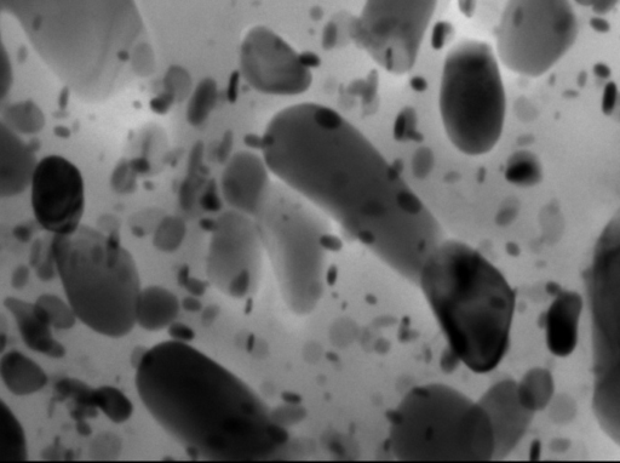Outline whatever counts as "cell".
<instances>
[{"label": "cell", "mask_w": 620, "mask_h": 463, "mask_svg": "<svg viewBox=\"0 0 620 463\" xmlns=\"http://www.w3.org/2000/svg\"><path fill=\"white\" fill-rule=\"evenodd\" d=\"M183 287H185L193 296L205 294V284L199 279L186 278Z\"/></svg>", "instance_id": "cell-38"}, {"label": "cell", "mask_w": 620, "mask_h": 463, "mask_svg": "<svg viewBox=\"0 0 620 463\" xmlns=\"http://www.w3.org/2000/svg\"><path fill=\"white\" fill-rule=\"evenodd\" d=\"M51 73L86 104L132 82L131 59L148 42L136 0H0Z\"/></svg>", "instance_id": "cell-3"}, {"label": "cell", "mask_w": 620, "mask_h": 463, "mask_svg": "<svg viewBox=\"0 0 620 463\" xmlns=\"http://www.w3.org/2000/svg\"><path fill=\"white\" fill-rule=\"evenodd\" d=\"M271 175L262 153H234L221 177L223 199L229 208L255 217L271 191L274 182Z\"/></svg>", "instance_id": "cell-15"}, {"label": "cell", "mask_w": 620, "mask_h": 463, "mask_svg": "<svg viewBox=\"0 0 620 463\" xmlns=\"http://www.w3.org/2000/svg\"><path fill=\"white\" fill-rule=\"evenodd\" d=\"M51 250L78 320L112 339L129 335L142 288L134 257L120 240L82 225L67 236H53Z\"/></svg>", "instance_id": "cell-5"}, {"label": "cell", "mask_w": 620, "mask_h": 463, "mask_svg": "<svg viewBox=\"0 0 620 463\" xmlns=\"http://www.w3.org/2000/svg\"><path fill=\"white\" fill-rule=\"evenodd\" d=\"M254 219L286 307L296 316L317 310L326 290L332 221L279 180Z\"/></svg>", "instance_id": "cell-7"}, {"label": "cell", "mask_w": 620, "mask_h": 463, "mask_svg": "<svg viewBox=\"0 0 620 463\" xmlns=\"http://www.w3.org/2000/svg\"><path fill=\"white\" fill-rule=\"evenodd\" d=\"M19 135H33L45 127L42 110L32 101L15 102L4 108L2 122Z\"/></svg>", "instance_id": "cell-24"}, {"label": "cell", "mask_w": 620, "mask_h": 463, "mask_svg": "<svg viewBox=\"0 0 620 463\" xmlns=\"http://www.w3.org/2000/svg\"><path fill=\"white\" fill-rule=\"evenodd\" d=\"M191 76L180 66H172L164 77V93L168 94L175 102H182L193 93Z\"/></svg>", "instance_id": "cell-30"}, {"label": "cell", "mask_w": 620, "mask_h": 463, "mask_svg": "<svg viewBox=\"0 0 620 463\" xmlns=\"http://www.w3.org/2000/svg\"><path fill=\"white\" fill-rule=\"evenodd\" d=\"M264 248L254 217L228 210L211 227L206 276L233 299H248L260 288Z\"/></svg>", "instance_id": "cell-12"}, {"label": "cell", "mask_w": 620, "mask_h": 463, "mask_svg": "<svg viewBox=\"0 0 620 463\" xmlns=\"http://www.w3.org/2000/svg\"><path fill=\"white\" fill-rule=\"evenodd\" d=\"M38 163L32 147L0 123V197L14 198L31 187Z\"/></svg>", "instance_id": "cell-17"}, {"label": "cell", "mask_w": 620, "mask_h": 463, "mask_svg": "<svg viewBox=\"0 0 620 463\" xmlns=\"http://www.w3.org/2000/svg\"><path fill=\"white\" fill-rule=\"evenodd\" d=\"M577 37L571 0H508L497 27L495 50L509 71L538 78L564 59Z\"/></svg>", "instance_id": "cell-10"}, {"label": "cell", "mask_w": 620, "mask_h": 463, "mask_svg": "<svg viewBox=\"0 0 620 463\" xmlns=\"http://www.w3.org/2000/svg\"><path fill=\"white\" fill-rule=\"evenodd\" d=\"M554 392L553 375L547 369H532L518 382L521 404L535 414L550 407L553 403Z\"/></svg>", "instance_id": "cell-22"}, {"label": "cell", "mask_w": 620, "mask_h": 463, "mask_svg": "<svg viewBox=\"0 0 620 463\" xmlns=\"http://www.w3.org/2000/svg\"><path fill=\"white\" fill-rule=\"evenodd\" d=\"M157 67L155 62V54L152 45L145 42L135 50L131 59V68L135 77L146 78L152 76Z\"/></svg>", "instance_id": "cell-32"}, {"label": "cell", "mask_w": 620, "mask_h": 463, "mask_svg": "<svg viewBox=\"0 0 620 463\" xmlns=\"http://www.w3.org/2000/svg\"><path fill=\"white\" fill-rule=\"evenodd\" d=\"M175 104V100L168 94L163 93L153 101V110L158 113H166L171 106Z\"/></svg>", "instance_id": "cell-37"}, {"label": "cell", "mask_w": 620, "mask_h": 463, "mask_svg": "<svg viewBox=\"0 0 620 463\" xmlns=\"http://www.w3.org/2000/svg\"><path fill=\"white\" fill-rule=\"evenodd\" d=\"M261 152L277 180L413 285L423 260L446 238L403 175L334 108L301 102L275 113Z\"/></svg>", "instance_id": "cell-1"}, {"label": "cell", "mask_w": 620, "mask_h": 463, "mask_svg": "<svg viewBox=\"0 0 620 463\" xmlns=\"http://www.w3.org/2000/svg\"><path fill=\"white\" fill-rule=\"evenodd\" d=\"M94 404L113 424H124L134 413V405L125 394L113 386H101L94 390Z\"/></svg>", "instance_id": "cell-25"}, {"label": "cell", "mask_w": 620, "mask_h": 463, "mask_svg": "<svg viewBox=\"0 0 620 463\" xmlns=\"http://www.w3.org/2000/svg\"><path fill=\"white\" fill-rule=\"evenodd\" d=\"M0 416H2V430H0V461L2 462H22L28 460L27 438L24 427L17 419V416L2 400L0 405Z\"/></svg>", "instance_id": "cell-23"}, {"label": "cell", "mask_w": 620, "mask_h": 463, "mask_svg": "<svg viewBox=\"0 0 620 463\" xmlns=\"http://www.w3.org/2000/svg\"><path fill=\"white\" fill-rule=\"evenodd\" d=\"M112 187L118 193H129L134 188V181L130 175V170L126 167H120L113 175Z\"/></svg>", "instance_id": "cell-33"}, {"label": "cell", "mask_w": 620, "mask_h": 463, "mask_svg": "<svg viewBox=\"0 0 620 463\" xmlns=\"http://www.w3.org/2000/svg\"><path fill=\"white\" fill-rule=\"evenodd\" d=\"M55 390L63 398H70L74 404L72 416L78 421L85 420L86 417H95L97 408L94 404V390L84 382L76 379H63L57 382Z\"/></svg>", "instance_id": "cell-27"}, {"label": "cell", "mask_w": 620, "mask_h": 463, "mask_svg": "<svg viewBox=\"0 0 620 463\" xmlns=\"http://www.w3.org/2000/svg\"><path fill=\"white\" fill-rule=\"evenodd\" d=\"M31 202L37 224L53 236H67L82 226L85 184L70 160L48 156L39 160L31 184Z\"/></svg>", "instance_id": "cell-14"}, {"label": "cell", "mask_w": 620, "mask_h": 463, "mask_svg": "<svg viewBox=\"0 0 620 463\" xmlns=\"http://www.w3.org/2000/svg\"><path fill=\"white\" fill-rule=\"evenodd\" d=\"M0 85H2V99L4 100L11 89V85H13V67H11L7 50L4 47L2 50V80H0Z\"/></svg>", "instance_id": "cell-35"}, {"label": "cell", "mask_w": 620, "mask_h": 463, "mask_svg": "<svg viewBox=\"0 0 620 463\" xmlns=\"http://www.w3.org/2000/svg\"><path fill=\"white\" fill-rule=\"evenodd\" d=\"M182 306L188 312H199V311H202V308H203L202 302H200L197 299H194V296L187 297V299L183 300Z\"/></svg>", "instance_id": "cell-39"}, {"label": "cell", "mask_w": 620, "mask_h": 463, "mask_svg": "<svg viewBox=\"0 0 620 463\" xmlns=\"http://www.w3.org/2000/svg\"><path fill=\"white\" fill-rule=\"evenodd\" d=\"M4 307L13 316L21 339L30 350L53 359L65 357V346L55 339L53 328L40 316L36 305L9 296L4 300Z\"/></svg>", "instance_id": "cell-19"}, {"label": "cell", "mask_w": 620, "mask_h": 463, "mask_svg": "<svg viewBox=\"0 0 620 463\" xmlns=\"http://www.w3.org/2000/svg\"><path fill=\"white\" fill-rule=\"evenodd\" d=\"M120 451H122V442L111 433L102 434L90 445V457L94 460L117 459Z\"/></svg>", "instance_id": "cell-31"}, {"label": "cell", "mask_w": 620, "mask_h": 463, "mask_svg": "<svg viewBox=\"0 0 620 463\" xmlns=\"http://www.w3.org/2000/svg\"><path fill=\"white\" fill-rule=\"evenodd\" d=\"M439 111L447 139L465 156H485L498 145L507 117V94L501 62L489 43L463 39L447 51Z\"/></svg>", "instance_id": "cell-8"}, {"label": "cell", "mask_w": 620, "mask_h": 463, "mask_svg": "<svg viewBox=\"0 0 620 463\" xmlns=\"http://www.w3.org/2000/svg\"><path fill=\"white\" fill-rule=\"evenodd\" d=\"M587 296L593 350V409L620 447V210L595 244Z\"/></svg>", "instance_id": "cell-9"}, {"label": "cell", "mask_w": 620, "mask_h": 463, "mask_svg": "<svg viewBox=\"0 0 620 463\" xmlns=\"http://www.w3.org/2000/svg\"><path fill=\"white\" fill-rule=\"evenodd\" d=\"M388 447L400 461H489L496 455L479 400L438 382L412 387L390 410Z\"/></svg>", "instance_id": "cell-6"}, {"label": "cell", "mask_w": 620, "mask_h": 463, "mask_svg": "<svg viewBox=\"0 0 620 463\" xmlns=\"http://www.w3.org/2000/svg\"><path fill=\"white\" fill-rule=\"evenodd\" d=\"M218 100V89L214 79L205 78L194 88L189 96L187 120L193 127L198 128L209 119L215 110Z\"/></svg>", "instance_id": "cell-26"}, {"label": "cell", "mask_w": 620, "mask_h": 463, "mask_svg": "<svg viewBox=\"0 0 620 463\" xmlns=\"http://www.w3.org/2000/svg\"><path fill=\"white\" fill-rule=\"evenodd\" d=\"M147 350L148 348H145V347H136L134 352H132L131 363H132V367H134L135 370L137 367H139L140 363L142 362L143 357H145Z\"/></svg>", "instance_id": "cell-40"}, {"label": "cell", "mask_w": 620, "mask_h": 463, "mask_svg": "<svg viewBox=\"0 0 620 463\" xmlns=\"http://www.w3.org/2000/svg\"><path fill=\"white\" fill-rule=\"evenodd\" d=\"M582 311L583 299L576 291H560L550 305L545 329L549 350L555 356L566 357L576 348Z\"/></svg>", "instance_id": "cell-18"}, {"label": "cell", "mask_w": 620, "mask_h": 463, "mask_svg": "<svg viewBox=\"0 0 620 463\" xmlns=\"http://www.w3.org/2000/svg\"><path fill=\"white\" fill-rule=\"evenodd\" d=\"M0 377L4 386L16 397L32 396L48 385V375L43 368L19 351L3 353Z\"/></svg>", "instance_id": "cell-21"}, {"label": "cell", "mask_w": 620, "mask_h": 463, "mask_svg": "<svg viewBox=\"0 0 620 463\" xmlns=\"http://www.w3.org/2000/svg\"><path fill=\"white\" fill-rule=\"evenodd\" d=\"M478 400L489 416L495 434V459H503L512 453L524 438L535 413L521 404L518 382L513 380L497 382Z\"/></svg>", "instance_id": "cell-16"}, {"label": "cell", "mask_w": 620, "mask_h": 463, "mask_svg": "<svg viewBox=\"0 0 620 463\" xmlns=\"http://www.w3.org/2000/svg\"><path fill=\"white\" fill-rule=\"evenodd\" d=\"M179 299L169 289L151 285L141 290L136 308V325L152 333L169 329L180 316Z\"/></svg>", "instance_id": "cell-20"}, {"label": "cell", "mask_w": 620, "mask_h": 463, "mask_svg": "<svg viewBox=\"0 0 620 463\" xmlns=\"http://www.w3.org/2000/svg\"><path fill=\"white\" fill-rule=\"evenodd\" d=\"M171 340L182 342V344H191L195 339L194 330L187 324L176 322L172 323L168 329Z\"/></svg>", "instance_id": "cell-34"}, {"label": "cell", "mask_w": 620, "mask_h": 463, "mask_svg": "<svg viewBox=\"0 0 620 463\" xmlns=\"http://www.w3.org/2000/svg\"><path fill=\"white\" fill-rule=\"evenodd\" d=\"M187 234L186 222L179 216L165 217L155 228L153 244L162 253H175L179 250Z\"/></svg>", "instance_id": "cell-29"}, {"label": "cell", "mask_w": 620, "mask_h": 463, "mask_svg": "<svg viewBox=\"0 0 620 463\" xmlns=\"http://www.w3.org/2000/svg\"><path fill=\"white\" fill-rule=\"evenodd\" d=\"M28 279H30V270L26 266H19L13 273V277H11V285L15 289H22L28 283Z\"/></svg>", "instance_id": "cell-36"}, {"label": "cell", "mask_w": 620, "mask_h": 463, "mask_svg": "<svg viewBox=\"0 0 620 463\" xmlns=\"http://www.w3.org/2000/svg\"><path fill=\"white\" fill-rule=\"evenodd\" d=\"M439 0H366L349 37L382 70L404 76L416 66Z\"/></svg>", "instance_id": "cell-11"}, {"label": "cell", "mask_w": 620, "mask_h": 463, "mask_svg": "<svg viewBox=\"0 0 620 463\" xmlns=\"http://www.w3.org/2000/svg\"><path fill=\"white\" fill-rule=\"evenodd\" d=\"M136 390L148 414L193 459H283L290 434L243 380L191 344L148 348L136 368Z\"/></svg>", "instance_id": "cell-2"}, {"label": "cell", "mask_w": 620, "mask_h": 463, "mask_svg": "<svg viewBox=\"0 0 620 463\" xmlns=\"http://www.w3.org/2000/svg\"><path fill=\"white\" fill-rule=\"evenodd\" d=\"M415 285L459 363L475 374L491 373L502 363L512 337L515 293L484 254L446 237L423 260Z\"/></svg>", "instance_id": "cell-4"}, {"label": "cell", "mask_w": 620, "mask_h": 463, "mask_svg": "<svg viewBox=\"0 0 620 463\" xmlns=\"http://www.w3.org/2000/svg\"><path fill=\"white\" fill-rule=\"evenodd\" d=\"M37 311L51 328L56 330H71L76 325L78 317L70 302L51 294L40 295L36 302Z\"/></svg>", "instance_id": "cell-28"}, {"label": "cell", "mask_w": 620, "mask_h": 463, "mask_svg": "<svg viewBox=\"0 0 620 463\" xmlns=\"http://www.w3.org/2000/svg\"><path fill=\"white\" fill-rule=\"evenodd\" d=\"M240 72L252 89L269 96L302 95L314 79L303 55L266 26L246 32L240 47Z\"/></svg>", "instance_id": "cell-13"}]
</instances>
